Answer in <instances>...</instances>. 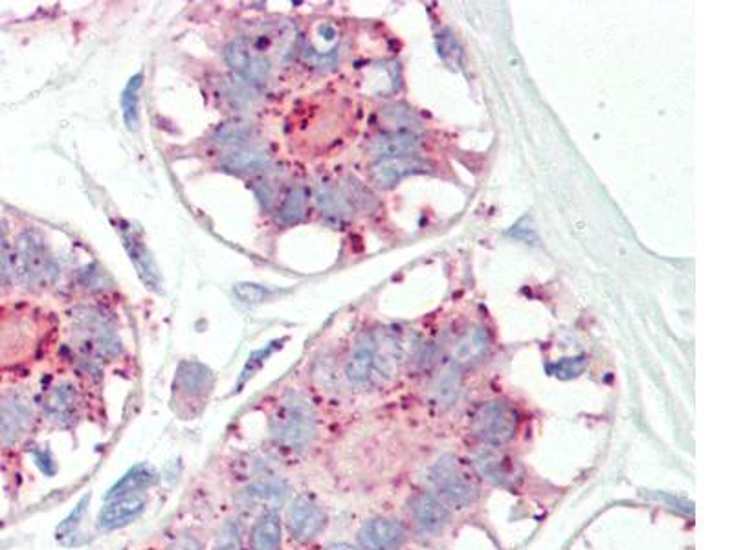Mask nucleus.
Returning <instances> with one entry per match:
<instances>
[{"label": "nucleus", "instance_id": "obj_1", "mask_svg": "<svg viewBox=\"0 0 734 550\" xmlns=\"http://www.w3.org/2000/svg\"><path fill=\"white\" fill-rule=\"evenodd\" d=\"M318 433V418L309 398L289 391L278 402L270 417V435L281 448L305 450Z\"/></svg>", "mask_w": 734, "mask_h": 550}, {"label": "nucleus", "instance_id": "obj_2", "mask_svg": "<svg viewBox=\"0 0 734 550\" xmlns=\"http://www.w3.org/2000/svg\"><path fill=\"white\" fill-rule=\"evenodd\" d=\"M434 492L446 505L467 508L481 495V477L472 462L457 455H443L428 472Z\"/></svg>", "mask_w": 734, "mask_h": 550}, {"label": "nucleus", "instance_id": "obj_3", "mask_svg": "<svg viewBox=\"0 0 734 550\" xmlns=\"http://www.w3.org/2000/svg\"><path fill=\"white\" fill-rule=\"evenodd\" d=\"M13 270L28 288H46L56 281L57 264L43 237L34 230H26L17 239L13 255Z\"/></svg>", "mask_w": 734, "mask_h": 550}, {"label": "nucleus", "instance_id": "obj_4", "mask_svg": "<svg viewBox=\"0 0 734 550\" xmlns=\"http://www.w3.org/2000/svg\"><path fill=\"white\" fill-rule=\"evenodd\" d=\"M520 426V418L514 407L494 400L479 406L470 417V435L478 440L481 446L503 448L509 444Z\"/></svg>", "mask_w": 734, "mask_h": 550}, {"label": "nucleus", "instance_id": "obj_5", "mask_svg": "<svg viewBox=\"0 0 734 550\" xmlns=\"http://www.w3.org/2000/svg\"><path fill=\"white\" fill-rule=\"evenodd\" d=\"M224 59L246 85H265L272 77V59L250 37H235L226 44Z\"/></svg>", "mask_w": 734, "mask_h": 550}, {"label": "nucleus", "instance_id": "obj_6", "mask_svg": "<svg viewBox=\"0 0 734 550\" xmlns=\"http://www.w3.org/2000/svg\"><path fill=\"white\" fill-rule=\"evenodd\" d=\"M76 329L83 336L87 351L96 358H114L122 351V340L116 329L112 327L111 319L101 314L96 308H79L74 314Z\"/></svg>", "mask_w": 734, "mask_h": 550}, {"label": "nucleus", "instance_id": "obj_7", "mask_svg": "<svg viewBox=\"0 0 734 550\" xmlns=\"http://www.w3.org/2000/svg\"><path fill=\"white\" fill-rule=\"evenodd\" d=\"M470 462L481 479L501 488L514 490L523 481L522 464L503 448L481 446Z\"/></svg>", "mask_w": 734, "mask_h": 550}, {"label": "nucleus", "instance_id": "obj_8", "mask_svg": "<svg viewBox=\"0 0 734 550\" xmlns=\"http://www.w3.org/2000/svg\"><path fill=\"white\" fill-rule=\"evenodd\" d=\"M116 230H118V235L122 239L125 252L129 255L131 263L134 264V268L138 272V277L144 281L145 288L160 294L162 292V275L158 270L153 252L145 244L140 231L134 230L127 220H118Z\"/></svg>", "mask_w": 734, "mask_h": 550}, {"label": "nucleus", "instance_id": "obj_9", "mask_svg": "<svg viewBox=\"0 0 734 550\" xmlns=\"http://www.w3.org/2000/svg\"><path fill=\"white\" fill-rule=\"evenodd\" d=\"M287 530L298 543H311L327 527V514L309 495H298L287 510Z\"/></svg>", "mask_w": 734, "mask_h": 550}, {"label": "nucleus", "instance_id": "obj_10", "mask_svg": "<svg viewBox=\"0 0 734 550\" xmlns=\"http://www.w3.org/2000/svg\"><path fill=\"white\" fill-rule=\"evenodd\" d=\"M34 424V409L24 395H10L0 402V448L13 446Z\"/></svg>", "mask_w": 734, "mask_h": 550}, {"label": "nucleus", "instance_id": "obj_11", "mask_svg": "<svg viewBox=\"0 0 734 550\" xmlns=\"http://www.w3.org/2000/svg\"><path fill=\"white\" fill-rule=\"evenodd\" d=\"M415 525L426 534H439L450 525V508L432 492H419L408 503Z\"/></svg>", "mask_w": 734, "mask_h": 550}, {"label": "nucleus", "instance_id": "obj_12", "mask_svg": "<svg viewBox=\"0 0 734 550\" xmlns=\"http://www.w3.org/2000/svg\"><path fill=\"white\" fill-rule=\"evenodd\" d=\"M404 539L406 532L402 525L384 517L367 521L358 532V543L362 550H397Z\"/></svg>", "mask_w": 734, "mask_h": 550}, {"label": "nucleus", "instance_id": "obj_13", "mask_svg": "<svg viewBox=\"0 0 734 550\" xmlns=\"http://www.w3.org/2000/svg\"><path fill=\"white\" fill-rule=\"evenodd\" d=\"M147 497L142 494L122 495L109 499V503L101 508L98 516V527L101 530H116L133 523L136 517L144 514Z\"/></svg>", "mask_w": 734, "mask_h": 550}, {"label": "nucleus", "instance_id": "obj_14", "mask_svg": "<svg viewBox=\"0 0 734 550\" xmlns=\"http://www.w3.org/2000/svg\"><path fill=\"white\" fill-rule=\"evenodd\" d=\"M285 495L287 486L279 479H265L250 484L241 492V505L245 506L246 510H261L263 514H267L283 505Z\"/></svg>", "mask_w": 734, "mask_h": 550}, {"label": "nucleus", "instance_id": "obj_15", "mask_svg": "<svg viewBox=\"0 0 734 550\" xmlns=\"http://www.w3.org/2000/svg\"><path fill=\"white\" fill-rule=\"evenodd\" d=\"M221 167L239 176H263L272 169V158L263 149H235L223 156Z\"/></svg>", "mask_w": 734, "mask_h": 550}, {"label": "nucleus", "instance_id": "obj_16", "mask_svg": "<svg viewBox=\"0 0 734 550\" xmlns=\"http://www.w3.org/2000/svg\"><path fill=\"white\" fill-rule=\"evenodd\" d=\"M426 171H428L426 162L412 158V156L390 158V160H380L379 164L371 169V180L382 189H388V187L395 186L397 182H401L402 178L406 176L419 175Z\"/></svg>", "mask_w": 734, "mask_h": 550}, {"label": "nucleus", "instance_id": "obj_17", "mask_svg": "<svg viewBox=\"0 0 734 550\" xmlns=\"http://www.w3.org/2000/svg\"><path fill=\"white\" fill-rule=\"evenodd\" d=\"M421 145V136L412 131H393L382 134L369 143V153L379 160L404 158L415 153Z\"/></svg>", "mask_w": 734, "mask_h": 550}, {"label": "nucleus", "instance_id": "obj_18", "mask_svg": "<svg viewBox=\"0 0 734 550\" xmlns=\"http://www.w3.org/2000/svg\"><path fill=\"white\" fill-rule=\"evenodd\" d=\"M373 371H375V338L373 334H367L356 343L349 360L345 363V376L351 384L362 387L373 382Z\"/></svg>", "mask_w": 734, "mask_h": 550}, {"label": "nucleus", "instance_id": "obj_19", "mask_svg": "<svg viewBox=\"0 0 734 550\" xmlns=\"http://www.w3.org/2000/svg\"><path fill=\"white\" fill-rule=\"evenodd\" d=\"M81 398L76 385L72 382H61L50 389L46 395L45 409L48 417L56 420L59 424H68L70 420L78 417Z\"/></svg>", "mask_w": 734, "mask_h": 550}, {"label": "nucleus", "instance_id": "obj_20", "mask_svg": "<svg viewBox=\"0 0 734 550\" xmlns=\"http://www.w3.org/2000/svg\"><path fill=\"white\" fill-rule=\"evenodd\" d=\"M213 376L201 363H182L177 373L175 395L184 398H204L212 389Z\"/></svg>", "mask_w": 734, "mask_h": 550}, {"label": "nucleus", "instance_id": "obj_21", "mask_svg": "<svg viewBox=\"0 0 734 550\" xmlns=\"http://www.w3.org/2000/svg\"><path fill=\"white\" fill-rule=\"evenodd\" d=\"M307 208H309V189L303 184H292L287 187L283 197L279 198L278 208L274 211L276 222L283 228L294 226L305 219Z\"/></svg>", "mask_w": 734, "mask_h": 550}, {"label": "nucleus", "instance_id": "obj_22", "mask_svg": "<svg viewBox=\"0 0 734 550\" xmlns=\"http://www.w3.org/2000/svg\"><path fill=\"white\" fill-rule=\"evenodd\" d=\"M281 521L276 512L261 514L250 532L248 550H281Z\"/></svg>", "mask_w": 734, "mask_h": 550}, {"label": "nucleus", "instance_id": "obj_23", "mask_svg": "<svg viewBox=\"0 0 734 550\" xmlns=\"http://www.w3.org/2000/svg\"><path fill=\"white\" fill-rule=\"evenodd\" d=\"M489 349V334L481 327L468 329L452 349V360L457 365H468L478 362L479 358Z\"/></svg>", "mask_w": 734, "mask_h": 550}, {"label": "nucleus", "instance_id": "obj_24", "mask_svg": "<svg viewBox=\"0 0 734 550\" xmlns=\"http://www.w3.org/2000/svg\"><path fill=\"white\" fill-rule=\"evenodd\" d=\"M156 481H158V475L151 466H147V464L134 466L133 470L125 473L122 479L112 486L105 497L114 499V497H122V495L142 494L147 488H151Z\"/></svg>", "mask_w": 734, "mask_h": 550}, {"label": "nucleus", "instance_id": "obj_25", "mask_svg": "<svg viewBox=\"0 0 734 550\" xmlns=\"http://www.w3.org/2000/svg\"><path fill=\"white\" fill-rule=\"evenodd\" d=\"M256 134V127L252 123H248V121H230V123H224L217 131L213 132L212 142L215 145L230 147L232 151L248 149L254 142Z\"/></svg>", "mask_w": 734, "mask_h": 550}, {"label": "nucleus", "instance_id": "obj_26", "mask_svg": "<svg viewBox=\"0 0 734 550\" xmlns=\"http://www.w3.org/2000/svg\"><path fill=\"white\" fill-rule=\"evenodd\" d=\"M144 87V74H136L129 79L123 90L122 110L123 121L127 129L136 131L140 125V88Z\"/></svg>", "mask_w": 734, "mask_h": 550}, {"label": "nucleus", "instance_id": "obj_27", "mask_svg": "<svg viewBox=\"0 0 734 550\" xmlns=\"http://www.w3.org/2000/svg\"><path fill=\"white\" fill-rule=\"evenodd\" d=\"M279 347H281V345H279V340L270 341V343H267L263 349L252 352V354H250V358H248V362H246L245 367H243V371H241V376H239V387L246 384L250 378H254L257 371L267 363L268 358H270L274 352L279 351Z\"/></svg>", "mask_w": 734, "mask_h": 550}, {"label": "nucleus", "instance_id": "obj_28", "mask_svg": "<svg viewBox=\"0 0 734 550\" xmlns=\"http://www.w3.org/2000/svg\"><path fill=\"white\" fill-rule=\"evenodd\" d=\"M212 550H243L241 530L234 521H228L217 534Z\"/></svg>", "mask_w": 734, "mask_h": 550}, {"label": "nucleus", "instance_id": "obj_29", "mask_svg": "<svg viewBox=\"0 0 734 550\" xmlns=\"http://www.w3.org/2000/svg\"><path fill=\"white\" fill-rule=\"evenodd\" d=\"M582 369H584V358L579 356V358H564V360L555 363L551 367V373L558 376V378H573V376L582 373Z\"/></svg>", "mask_w": 734, "mask_h": 550}, {"label": "nucleus", "instance_id": "obj_30", "mask_svg": "<svg viewBox=\"0 0 734 550\" xmlns=\"http://www.w3.org/2000/svg\"><path fill=\"white\" fill-rule=\"evenodd\" d=\"M13 274H15L13 253L10 250V244L4 239V235L0 233V283H8Z\"/></svg>", "mask_w": 734, "mask_h": 550}, {"label": "nucleus", "instance_id": "obj_31", "mask_svg": "<svg viewBox=\"0 0 734 550\" xmlns=\"http://www.w3.org/2000/svg\"><path fill=\"white\" fill-rule=\"evenodd\" d=\"M234 294L243 303H261L268 296V292L263 286L252 285V283L235 285Z\"/></svg>", "mask_w": 734, "mask_h": 550}, {"label": "nucleus", "instance_id": "obj_32", "mask_svg": "<svg viewBox=\"0 0 734 550\" xmlns=\"http://www.w3.org/2000/svg\"><path fill=\"white\" fill-rule=\"evenodd\" d=\"M439 55L445 59L448 65H452V68H456V66L459 65V55H461V52H459V48H457L456 41H454L450 35L441 37V43H439Z\"/></svg>", "mask_w": 734, "mask_h": 550}, {"label": "nucleus", "instance_id": "obj_33", "mask_svg": "<svg viewBox=\"0 0 734 550\" xmlns=\"http://www.w3.org/2000/svg\"><path fill=\"white\" fill-rule=\"evenodd\" d=\"M85 510H87V499L85 501H81L79 503L78 508L72 512V516L67 517L65 519V523H63V528L67 530V536L68 534H72L74 532V528L78 527L79 521H76V519H79V517L83 516L85 514Z\"/></svg>", "mask_w": 734, "mask_h": 550}, {"label": "nucleus", "instance_id": "obj_34", "mask_svg": "<svg viewBox=\"0 0 734 550\" xmlns=\"http://www.w3.org/2000/svg\"><path fill=\"white\" fill-rule=\"evenodd\" d=\"M177 550H199L197 543L191 538L182 539L177 545Z\"/></svg>", "mask_w": 734, "mask_h": 550}, {"label": "nucleus", "instance_id": "obj_35", "mask_svg": "<svg viewBox=\"0 0 734 550\" xmlns=\"http://www.w3.org/2000/svg\"><path fill=\"white\" fill-rule=\"evenodd\" d=\"M327 550H360L353 547V545H347V543H334Z\"/></svg>", "mask_w": 734, "mask_h": 550}]
</instances>
